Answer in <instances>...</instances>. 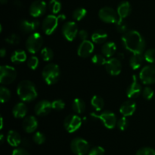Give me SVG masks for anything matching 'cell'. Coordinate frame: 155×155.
Segmentation results:
<instances>
[{
  "label": "cell",
  "instance_id": "obj_1",
  "mask_svg": "<svg viewBox=\"0 0 155 155\" xmlns=\"http://www.w3.org/2000/svg\"><path fill=\"white\" fill-rule=\"evenodd\" d=\"M122 43L126 50L133 54H142L145 48V40L139 32L129 30L122 36Z\"/></svg>",
  "mask_w": 155,
  "mask_h": 155
},
{
  "label": "cell",
  "instance_id": "obj_2",
  "mask_svg": "<svg viewBox=\"0 0 155 155\" xmlns=\"http://www.w3.org/2000/svg\"><path fill=\"white\" fill-rule=\"evenodd\" d=\"M17 94L22 101L30 102L37 97L38 93L36 86L32 81L24 80L20 82L17 88Z\"/></svg>",
  "mask_w": 155,
  "mask_h": 155
},
{
  "label": "cell",
  "instance_id": "obj_3",
  "mask_svg": "<svg viewBox=\"0 0 155 155\" xmlns=\"http://www.w3.org/2000/svg\"><path fill=\"white\" fill-rule=\"evenodd\" d=\"M42 74L44 81L47 84H54L57 83L60 78V68L57 64L48 63L42 69Z\"/></svg>",
  "mask_w": 155,
  "mask_h": 155
},
{
  "label": "cell",
  "instance_id": "obj_4",
  "mask_svg": "<svg viewBox=\"0 0 155 155\" xmlns=\"http://www.w3.org/2000/svg\"><path fill=\"white\" fill-rule=\"evenodd\" d=\"M43 38L42 35L37 32H34L28 36L26 41V49L29 53L34 54L37 53L42 46Z\"/></svg>",
  "mask_w": 155,
  "mask_h": 155
},
{
  "label": "cell",
  "instance_id": "obj_5",
  "mask_svg": "<svg viewBox=\"0 0 155 155\" xmlns=\"http://www.w3.org/2000/svg\"><path fill=\"white\" fill-rule=\"evenodd\" d=\"M92 116L95 119H99L101 122L103 123L104 126L108 129H114L117 126V116L114 112L110 111H103L102 112L99 114H97L95 112H92Z\"/></svg>",
  "mask_w": 155,
  "mask_h": 155
},
{
  "label": "cell",
  "instance_id": "obj_6",
  "mask_svg": "<svg viewBox=\"0 0 155 155\" xmlns=\"http://www.w3.org/2000/svg\"><path fill=\"white\" fill-rule=\"evenodd\" d=\"M71 149L76 155H86L90 150V145L86 140L76 138L71 143Z\"/></svg>",
  "mask_w": 155,
  "mask_h": 155
},
{
  "label": "cell",
  "instance_id": "obj_7",
  "mask_svg": "<svg viewBox=\"0 0 155 155\" xmlns=\"http://www.w3.org/2000/svg\"><path fill=\"white\" fill-rule=\"evenodd\" d=\"M17 78V71L10 65H2L0 67V83L2 84H9Z\"/></svg>",
  "mask_w": 155,
  "mask_h": 155
},
{
  "label": "cell",
  "instance_id": "obj_8",
  "mask_svg": "<svg viewBox=\"0 0 155 155\" xmlns=\"http://www.w3.org/2000/svg\"><path fill=\"white\" fill-rule=\"evenodd\" d=\"M139 79L145 84L155 83V64L145 65L139 73Z\"/></svg>",
  "mask_w": 155,
  "mask_h": 155
},
{
  "label": "cell",
  "instance_id": "obj_9",
  "mask_svg": "<svg viewBox=\"0 0 155 155\" xmlns=\"http://www.w3.org/2000/svg\"><path fill=\"white\" fill-rule=\"evenodd\" d=\"M81 125L82 119L75 114H70L67 115L64 120V127L69 133H73L78 130Z\"/></svg>",
  "mask_w": 155,
  "mask_h": 155
},
{
  "label": "cell",
  "instance_id": "obj_10",
  "mask_svg": "<svg viewBox=\"0 0 155 155\" xmlns=\"http://www.w3.org/2000/svg\"><path fill=\"white\" fill-rule=\"evenodd\" d=\"M98 16L102 21L110 24H116L120 18L117 12L110 7H104L100 9Z\"/></svg>",
  "mask_w": 155,
  "mask_h": 155
},
{
  "label": "cell",
  "instance_id": "obj_11",
  "mask_svg": "<svg viewBox=\"0 0 155 155\" xmlns=\"http://www.w3.org/2000/svg\"><path fill=\"white\" fill-rule=\"evenodd\" d=\"M59 24V20L58 16L54 15H49L44 18L42 21V28L44 33L46 35H51L57 29Z\"/></svg>",
  "mask_w": 155,
  "mask_h": 155
},
{
  "label": "cell",
  "instance_id": "obj_12",
  "mask_svg": "<svg viewBox=\"0 0 155 155\" xmlns=\"http://www.w3.org/2000/svg\"><path fill=\"white\" fill-rule=\"evenodd\" d=\"M79 30L77 24L74 21H68L64 23L62 26V33L67 40L71 41L74 40L77 36L78 35Z\"/></svg>",
  "mask_w": 155,
  "mask_h": 155
},
{
  "label": "cell",
  "instance_id": "obj_13",
  "mask_svg": "<svg viewBox=\"0 0 155 155\" xmlns=\"http://www.w3.org/2000/svg\"><path fill=\"white\" fill-rule=\"evenodd\" d=\"M105 68L107 73L113 76H117L120 74L122 70L121 61L117 58H110L105 64Z\"/></svg>",
  "mask_w": 155,
  "mask_h": 155
},
{
  "label": "cell",
  "instance_id": "obj_14",
  "mask_svg": "<svg viewBox=\"0 0 155 155\" xmlns=\"http://www.w3.org/2000/svg\"><path fill=\"white\" fill-rule=\"evenodd\" d=\"M47 9L45 2L42 0H36L33 2L30 7V14L33 18H38L43 15Z\"/></svg>",
  "mask_w": 155,
  "mask_h": 155
},
{
  "label": "cell",
  "instance_id": "obj_15",
  "mask_svg": "<svg viewBox=\"0 0 155 155\" xmlns=\"http://www.w3.org/2000/svg\"><path fill=\"white\" fill-rule=\"evenodd\" d=\"M94 49H95V46L92 41L89 40H83L79 45L78 49H77V54L82 58H87L93 53Z\"/></svg>",
  "mask_w": 155,
  "mask_h": 155
},
{
  "label": "cell",
  "instance_id": "obj_16",
  "mask_svg": "<svg viewBox=\"0 0 155 155\" xmlns=\"http://www.w3.org/2000/svg\"><path fill=\"white\" fill-rule=\"evenodd\" d=\"M142 93V86L138 81V78L136 75H133V81L129 85L127 90V95L129 98L134 99L139 97Z\"/></svg>",
  "mask_w": 155,
  "mask_h": 155
},
{
  "label": "cell",
  "instance_id": "obj_17",
  "mask_svg": "<svg viewBox=\"0 0 155 155\" xmlns=\"http://www.w3.org/2000/svg\"><path fill=\"white\" fill-rule=\"evenodd\" d=\"M52 109V104L51 102L43 100L36 103L34 107V112L36 115L39 116H45L48 115Z\"/></svg>",
  "mask_w": 155,
  "mask_h": 155
},
{
  "label": "cell",
  "instance_id": "obj_18",
  "mask_svg": "<svg viewBox=\"0 0 155 155\" xmlns=\"http://www.w3.org/2000/svg\"><path fill=\"white\" fill-rule=\"evenodd\" d=\"M39 27V21L34 20V21H30V20H21L20 21L19 27L21 30L24 33H33L35 30H37Z\"/></svg>",
  "mask_w": 155,
  "mask_h": 155
},
{
  "label": "cell",
  "instance_id": "obj_19",
  "mask_svg": "<svg viewBox=\"0 0 155 155\" xmlns=\"http://www.w3.org/2000/svg\"><path fill=\"white\" fill-rule=\"evenodd\" d=\"M136 109V103L133 100H127V101H125L122 103V105L120 107V112L124 116L128 117L131 116L135 112Z\"/></svg>",
  "mask_w": 155,
  "mask_h": 155
},
{
  "label": "cell",
  "instance_id": "obj_20",
  "mask_svg": "<svg viewBox=\"0 0 155 155\" xmlns=\"http://www.w3.org/2000/svg\"><path fill=\"white\" fill-rule=\"evenodd\" d=\"M38 127V121L33 115H29L24 119L23 122V128L27 133H32L36 130Z\"/></svg>",
  "mask_w": 155,
  "mask_h": 155
},
{
  "label": "cell",
  "instance_id": "obj_21",
  "mask_svg": "<svg viewBox=\"0 0 155 155\" xmlns=\"http://www.w3.org/2000/svg\"><path fill=\"white\" fill-rule=\"evenodd\" d=\"M117 51V46L112 41H107L103 44L101 47V53L106 58H110L115 54Z\"/></svg>",
  "mask_w": 155,
  "mask_h": 155
},
{
  "label": "cell",
  "instance_id": "obj_22",
  "mask_svg": "<svg viewBox=\"0 0 155 155\" xmlns=\"http://www.w3.org/2000/svg\"><path fill=\"white\" fill-rule=\"evenodd\" d=\"M132 11L131 5L129 2H123L120 4L118 5L117 10V12L118 15H119L120 18H126L127 17H128L129 15H130Z\"/></svg>",
  "mask_w": 155,
  "mask_h": 155
},
{
  "label": "cell",
  "instance_id": "obj_23",
  "mask_svg": "<svg viewBox=\"0 0 155 155\" xmlns=\"http://www.w3.org/2000/svg\"><path fill=\"white\" fill-rule=\"evenodd\" d=\"M13 115L17 119L24 118L27 113V107L24 103H18L15 105L12 109Z\"/></svg>",
  "mask_w": 155,
  "mask_h": 155
},
{
  "label": "cell",
  "instance_id": "obj_24",
  "mask_svg": "<svg viewBox=\"0 0 155 155\" xmlns=\"http://www.w3.org/2000/svg\"><path fill=\"white\" fill-rule=\"evenodd\" d=\"M21 137L18 132L10 130L7 135V141L12 147H18L21 144Z\"/></svg>",
  "mask_w": 155,
  "mask_h": 155
},
{
  "label": "cell",
  "instance_id": "obj_25",
  "mask_svg": "<svg viewBox=\"0 0 155 155\" xmlns=\"http://www.w3.org/2000/svg\"><path fill=\"white\" fill-rule=\"evenodd\" d=\"M27 53L23 50H17L11 55V61L15 64H21L27 60Z\"/></svg>",
  "mask_w": 155,
  "mask_h": 155
},
{
  "label": "cell",
  "instance_id": "obj_26",
  "mask_svg": "<svg viewBox=\"0 0 155 155\" xmlns=\"http://www.w3.org/2000/svg\"><path fill=\"white\" fill-rule=\"evenodd\" d=\"M107 40V33L101 30H96L92 35V41L97 44H104Z\"/></svg>",
  "mask_w": 155,
  "mask_h": 155
},
{
  "label": "cell",
  "instance_id": "obj_27",
  "mask_svg": "<svg viewBox=\"0 0 155 155\" xmlns=\"http://www.w3.org/2000/svg\"><path fill=\"white\" fill-rule=\"evenodd\" d=\"M144 56L142 54H133L130 59V65L132 69H139L142 65L144 60Z\"/></svg>",
  "mask_w": 155,
  "mask_h": 155
},
{
  "label": "cell",
  "instance_id": "obj_28",
  "mask_svg": "<svg viewBox=\"0 0 155 155\" xmlns=\"http://www.w3.org/2000/svg\"><path fill=\"white\" fill-rule=\"evenodd\" d=\"M73 109L77 114H82L85 112L86 109V103L82 99L76 98L73 101Z\"/></svg>",
  "mask_w": 155,
  "mask_h": 155
},
{
  "label": "cell",
  "instance_id": "obj_29",
  "mask_svg": "<svg viewBox=\"0 0 155 155\" xmlns=\"http://www.w3.org/2000/svg\"><path fill=\"white\" fill-rule=\"evenodd\" d=\"M91 104L92 107L95 108L97 112L101 111L104 106V100L101 97L98 95H94L91 99Z\"/></svg>",
  "mask_w": 155,
  "mask_h": 155
},
{
  "label": "cell",
  "instance_id": "obj_30",
  "mask_svg": "<svg viewBox=\"0 0 155 155\" xmlns=\"http://www.w3.org/2000/svg\"><path fill=\"white\" fill-rule=\"evenodd\" d=\"M48 8L51 12L54 15L59 13L61 9V3L59 0H50L48 3Z\"/></svg>",
  "mask_w": 155,
  "mask_h": 155
},
{
  "label": "cell",
  "instance_id": "obj_31",
  "mask_svg": "<svg viewBox=\"0 0 155 155\" xmlns=\"http://www.w3.org/2000/svg\"><path fill=\"white\" fill-rule=\"evenodd\" d=\"M41 56L44 61L48 62V61H51L54 57V52L49 47H44L41 50Z\"/></svg>",
  "mask_w": 155,
  "mask_h": 155
},
{
  "label": "cell",
  "instance_id": "obj_32",
  "mask_svg": "<svg viewBox=\"0 0 155 155\" xmlns=\"http://www.w3.org/2000/svg\"><path fill=\"white\" fill-rule=\"evenodd\" d=\"M86 14H87V11L86 9L83 8H77L73 12V18L75 21H80L86 17Z\"/></svg>",
  "mask_w": 155,
  "mask_h": 155
},
{
  "label": "cell",
  "instance_id": "obj_33",
  "mask_svg": "<svg viewBox=\"0 0 155 155\" xmlns=\"http://www.w3.org/2000/svg\"><path fill=\"white\" fill-rule=\"evenodd\" d=\"M10 98L11 91L5 87H0V100H1V103H6L7 101H8Z\"/></svg>",
  "mask_w": 155,
  "mask_h": 155
},
{
  "label": "cell",
  "instance_id": "obj_34",
  "mask_svg": "<svg viewBox=\"0 0 155 155\" xmlns=\"http://www.w3.org/2000/svg\"><path fill=\"white\" fill-rule=\"evenodd\" d=\"M144 59L151 64H155V49H148L144 53Z\"/></svg>",
  "mask_w": 155,
  "mask_h": 155
},
{
  "label": "cell",
  "instance_id": "obj_35",
  "mask_svg": "<svg viewBox=\"0 0 155 155\" xmlns=\"http://www.w3.org/2000/svg\"><path fill=\"white\" fill-rule=\"evenodd\" d=\"M107 61L106 57L103 54H95L92 58V62L97 65H105Z\"/></svg>",
  "mask_w": 155,
  "mask_h": 155
},
{
  "label": "cell",
  "instance_id": "obj_36",
  "mask_svg": "<svg viewBox=\"0 0 155 155\" xmlns=\"http://www.w3.org/2000/svg\"><path fill=\"white\" fill-rule=\"evenodd\" d=\"M116 28L119 33H126L127 32V28H128V26H127V23L124 21V19L123 18H119V20L117 21V22L116 23Z\"/></svg>",
  "mask_w": 155,
  "mask_h": 155
},
{
  "label": "cell",
  "instance_id": "obj_37",
  "mask_svg": "<svg viewBox=\"0 0 155 155\" xmlns=\"http://www.w3.org/2000/svg\"><path fill=\"white\" fill-rule=\"evenodd\" d=\"M39 64V59L36 56H32L27 59V65L32 70H35L38 68Z\"/></svg>",
  "mask_w": 155,
  "mask_h": 155
},
{
  "label": "cell",
  "instance_id": "obj_38",
  "mask_svg": "<svg viewBox=\"0 0 155 155\" xmlns=\"http://www.w3.org/2000/svg\"><path fill=\"white\" fill-rule=\"evenodd\" d=\"M129 126V121L126 116L119 119L117 122V126L120 131H125Z\"/></svg>",
  "mask_w": 155,
  "mask_h": 155
},
{
  "label": "cell",
  "instance_id": "obj_39",
  "mask_svg": "<svg viewBox=\"0 0 155 155\" xmlns=\"http://www.w3.org/2000/svg\"><path fill=\"white\" fill-rule=\"evenodd\" d=\"M142 97L144 99L147 100H150L153 98L154 97V92L153 89L150 87H145L143 90H142Z\"/></svg>",
  "mask_w": 155,
  "mask_h": 155
},
{
  "label": "cell",
  "instance_id": "obj_40",
  "mask_svg": "<svg viewBox=\"0 0 155 155\" xmlns=\"http://www.w3.org/2000/svg\"><path fill=\"white\" fill-rule=\"evenodd\" d=\"M33 140L36 144H42L45 141V136L43 133L41 132H36L33 135Z\"/></svg>",
  "mask_w": 155,
  "mask_h": 155
},
{
  "label": "cell",
  "instance_id": "obj_41",
  "mask_svg": "<svg viewBox=\"0 0 155 155\" xmlns=\"http://www.w3.org/2000/svg\"><path fill=\"white\" fill-rule=\"evenodd\" d=\"M6 43H8V44H11V45H17L20 43V39L19 36H18L15 33H12V34H10L9 36H8L5 39Z\"/></svg>",
  "mask_w": 155,
  "mask_h": 155
},
{
  "label": "cell",
  "instance_id": "obj_42",
  "mask_svg": "<svg viewBox=\"0 0 155 155\" xmlns=\"http://www.w3.org/2000/svg\"><path fill=\"white\" fill-rule=\"evenodd\" d=\"M136 155H155V150L148 147H142L138 150Z\"/></svg>",
  "mask_w": 155,
  "mask_h": 155
},
{
  "label": "cell",
  "instance_id": "obj_43",
  "mask_svg": "<svg viewBox=\"0 0 155 155\" xmlns=\"http://www.w3.org/2000/svg\"><path fill=\"white\" fill-rule=\"evenodd\" d=\"M104 149L101 146H95L89 150L88 155H104Z\"/></svg>",
  "mask_w": 155,
  "mask_h": 155
},
{
  "label": "cell",
  "instance_id": "obj_44",
  "mask_svg": "<svg viewBox=\"0 0 155 155\" xmlns=\"http://www.w3.org/2000/svg\"><path fill=\"white\" fill-rule=\"evenodd\" d=\"M51 104H52L53 109H55V110H62L65 107V103L64 100H60V99L54 100Z\"/></svg>",
  "mask_w": 155,
  "mask_h": 155
},
{
  "label": "cell",
  "instance_id": "obj_45",
  "mask_svg": "<svg viewBox=\"0 0 155 155\" xmlns=\"http://www.w3.org/2000/svg\"><path fill=\"white\" fill-rule=\"evenodd\" d=\"M12 155H30L26 149L23 147H18L12 151Z\"/></svg>",
  "mask_w": 155,
  "mask_h": 155
},
{
  "label": "cell",
  "instance_id": "obj_46",
  "mask_svg": "<svg viewBox=\"0 0 155 155\" xmlns=\"http://www.w3.org/2000/svg\"><path fill=\"white\" fill-rule=\"evenodd\" d=\"M78 36L80 40H82V41L86 40L89 37V33L86 30H80L78 33Z\"/></svg>",
  "mask_w": 155,
  "mask_h": 155
},
{
  "label": "cell",
  "instance_id": "obj_47",
  "mask_svg": "<svg viewBox=\"0 0 155 155\" xmlns=\"http://www.w3.org/2000/svg\"><path fill=\"white\" fill-rule=\"evenodd\" d=\"M21 145L24 147H29L30 146V141L27 138H24L21 141Z\"/></svg>",
  "mask_w": 155,
  "mask_h": 155
},
{
  "label": "cell",
  "instance_id": "obj_48",
  "mask_svg": "<svg viewBox=\"0 0 155 155\" xmlns=\"http://www.w3.org/2000/svg\"><path fill=\"white\" fill-rule=\"evenodd\" d=\"M6 56V50L5 48H2L0 50V56L2 58H4Z\"/></svg>",
  "mask_w": 155,
  "mask_h": 155
},
{
  "label": "cell",
  "instance_id": "obj_49",
  "mask_svg": "<svg viewBox=\"0 0 155 155\" xmlns=\"http://www.w3.org/2000/svg\"><path fill=\"white\" fill-rule=\"evenodd\" d=\"M58 18L59 20V22H62V21H64L65 19H66V17H65V15H64V14H61V15H59L58 16Z\"/></svg>",
  "mask_w": 155,
  "mask_h": 155
},
{
  "label": "cell",
  "instance_id": "obj_50",
  "mask_svg": "<svg viewBox=\"0 0 155 155\" xmlns=\"http://www.w3.org/2000/svg\"><path fill=\"white\" fill-rule=\"evenodd\" d=\"M14 4H15V6H17V7L20 8L22 6V4H21V2L20 1H18V0H16V1H15V2H14Z\"/></svg>",
  "mask_w": 155,
  "mask_h": 155
},
{
  "label": "cell",
  "instance_id": "obj_51",
  "mask_svg": "<svg viewBox=\"0 0 155 155\" xmlns=\"http://www.w3.org/2000/svg\"><path fill=\"white\" fill-rule=\"evenodd\" d=\"M117 59H119L120 60V59H124V53H118Z\"/></svg>",
  "mask_w": 155,
  "mask_h": 155
},
{
  "label": "cell",
  "instance_id": "obj_52",
  "mask_svg": "<svg viewBox=\"0 0 155 155\" xmlns=\"http://www.w3.org/2000/svg\"><path fill=\"white\" fill-rule=\"evenodd\" d=\"M0 140H1V144H2L4 141V135L2 133H1V135H0Z\"/></svg>",
  "mask_w": 155,
  "mask_h": 155
},
{
  "label": "cell",
  "instance_id": "obj_53",
  "mask_svg": "<svg viewBox=\"0 0 155 155\" xmlns=\"http://www.w3.org/2000/svg\"><path fill=\"white\" fill-rule=\"evenodd\" d=\"M0 2H1V4L5 5L8 2V0H0Z\"/></svg>",
  "mask_w": 155,
  "mask_h": 155
},
{
  "label": "cell",
  "instance_id": "obj_54",
  "mask_svg": "<svg viewBox=\"0 0 155 155\" xmlns=\"http://www.w3.org/2000/svg\"><path fill=\"white\" fill-rule=\"evenodd\" d=\"M0 121H1V127H0V129H2V128H3V118H2V116H1V120H0Z\"/></svg>",
  "mask_w": 155,
  "mask_h": 155
}]
</instances>
